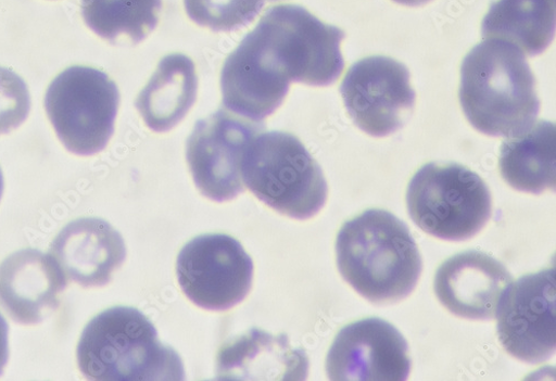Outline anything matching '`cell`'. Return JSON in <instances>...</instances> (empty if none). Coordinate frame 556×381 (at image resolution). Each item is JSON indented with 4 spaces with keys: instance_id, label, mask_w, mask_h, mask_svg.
I'll use <instances>...</instances> for the list:
<instances>
[{
    "instance_id": "6da1fadb",
    "label": "cell",
    "mask_w": 556,
    "mask_h": 381,
    "mask_svg": "<svg viewBox=\"0 0 556 381\" xmlns=\"http://www.w3.org/2000/svg\"><path fill=\"white\" fill-rule=\"evenodd\" d=\"M345 33L296 5L269 9L238 50L266 82L287 97L291 81L330 86L344 69Z\"/></svg>"
},
{
    "instance_id": "7a4b0ae2",
    "label": "cell",
    "mask_w": 556,
    "mask_h": 381,
    "mask_svg": "<svg viewBox=\"0 0 556 381\" xmlns=\"http://www.w3.org/2000/svg\"><path fill=\"white\" fill-rule=\"evenodd\" d=\"M459 102L470 124L492 137L528 132L540 113L535 79L525 53L502 39H485L460 68Z\"/></svg>"
},
{
    "instance_id": "3957f363",
    "label": "cell",
    "mask_w": 556,
    "mask_h": 381,
    "mask_svg": "<svg viewBox=\"0 0 556 381\" xmlns=\"http://www.w3.org/2000/svg\"><path fill=\"white\" fill-rule=\"evenodd\" d=\"M337 256L342 277L374 304L406 299L424 267L407 226L382 209H369L344 224L338 234Z\"/></svg>"
},
{
    "instance_id": "277c9868",
    "label": "cell",
    "mask_w": 556,
    "mask_h": 381,
    "mask_svg": "<svg viewBox=\"0 0 556 381\" xmlns=\"http://www.w3.org/2000/svg\"><path fill=\"white\" fill-rule=\"evenodd\" d=\"M77 361L89 380L185 379L179 355L164 346L150 319L131 307H113L92 318L81 333Z\"/></svg>"
},
{
    "instance_id": "5b68a950",
    "label": "cell",
    "mask_w": 556,
    "mask_h": 381,
    "mask_svg": "<svg viewBox=\"0 0 556 381\" xmlns=\"http://www.w3.org/2000/svg\"><path fill=\"white\" fill-rule=\"evenodd\" d=\"M241 173L251 192L282 215L308 219L327 203L326 177L292 134L269 131L253 138L244 152Z\"/></svg>"
},
{
    "instance_id": "8992f818",
    "label": "cell",
    "mask_w": 556,
    "mask_h": 381,
    "mask_svg": "<svg viewBox=\"0 0 556 381\" xmlns=\"http://www.w3.org/2000/svg\"><path fill=\"white\" fill-rule=\"evenodd\" d=\"M406 203L417 226L448 242L470 240L492 214L491 193L484 180L458 164L424 166L408 185Z\"/></svg>"
},
{
    "instance_id": "52a82bcc",
    "label": "cell",
    "mask_w": 556,
    "mask_h": 381,
    "mask_svg": "<svg viewBox=\"0 0 556 381\" xmlns=\"http://www.w3.org/2000/svg\"><path fill=\"white\" fill-rule=\"evenodd\" d=\"M119 100L116 84L105 73L74 66L51 84L45 109L66 150L91 156L104 151L113 136Z\"/></svg>"
},
{
    "instance_id": "ba28073f",
    "label": "cell",
    "mask_w": 556,
    "mask_h": 381,
    "mask_svg": "<svg viewBox=\"0 0 556 381\" xmlns=\"http://www.w3.org/2000/svg\"><path fill=\"white\" fill-rule=\"evenodd\" d=\"M176 272L181 291L192 303L224 312L249 295L254 265L236 238L213 233L199 236L184 246Z\"/></svg>"
},
{
    "instance_id": "9c48e42d",
    "label": "cell",
    "mask_w": 556,
    "mask_h": 381,
    "mask_svg": "<svg viewBox=\"0 0 556 381\" xmlns=\"http://www.w3.org/2000/svg\"><path fill=\"white\" fill-rule=\"evenodd\" d=\"M556 279L548 268L521 277L504 291L495 317L497 335L509 355L540 364L555 354Z\"/></svg>"
},
{
    "instance_id": "30bf717a",
    "label": "cell",
    "mask_w": 556,
    "mask_h": 381,
    "mask_svg": "<svg viewBox=\"0 0 556 381\" xmlns=\"http://www.w3.org/2000/svg\"><path fill=\"white\" fill-rule=\"evenodd\" d=\"M264 129L226 111L200 120L189 138L187 157L203 196L223 203L244 192L241 164L251 140Z\"/></svg>"
},
{
    "instance_id": "8fae6325",
    "label": "cell",
    "mask_w": 556,
    "mask_h": 381,
    "mask_svg": "<svg viewBox=\"0 0 556 381\" xmlns=\"http://www.w3.org/2000/svg\"><path fill=\"white\" fill-rule=\"evenodd\" d=\"M341 93L353 123L375 137L397 131L415 104L408 69L383 56L354 64L342 82Z\"/></svg>"
},
{
    "instance_id": "7c38bea8",
    "label": "cell",
    "mask_w": 556,
    "mask_h": 381,
    "mask_svg": "<svg viewBox=\"0 0 556 381\" xmlns=\"http://www.w3.org/2000/svg\"><path fill=\"white\" fill-rule=\"evenodd\" d=\"M327 371L336 381H404L410 371L408 345L388 321L363 319L339 332Z\"/></svg>"
},
{
    "instance_id": "4fadbf2b",
    "label": "cell",
    "mask_w": 556,
    "mask_h": 381,
    "mask_svg": "<svg viewBox=\"0 0 556 381\" xmlns=\"http://www.w3.org/2000/svg\"><path fill=\"white\" fill-rule=\"evenodd\" d=\"M514 277L492 256L471 251L446 261L438 270L434 290L453 315L471 320L495 318L501 296Z\"/></svg>"
},
{
    "instance_id": "5bb4252c",
    "label": "cell",
    "mask_w": 556,
    "mask_h": 381,
    "mask_svg": "<svg viewBox=\"0 0 556 381\" xmlns=\"http://www.w3.org/2000/svg\"><path fill=\"white\" fill-rule=\"evenodd\" d=\"M67 277L51 254L24 250L0 265V306L16 322L36 325L60 305Z\"/></svg>"
},
{
    "instance_id": "9a60e30c",
    "label": "cell",
    "mask_w": 556,
    "mask_h": 381,
    "mask_svg": "<svg viewBox=\"0 0 556 381\" xmlns=\"http://www.w3.org/2000/svg\"><path fill=\"white\" fill-rule=\"evenodd\" d=\"M65 276L83 288L108 284L126 258L121 233L108 221L81 218L68 224L51 246Z\"/></svg>"
},
{
    "instance_id": "2e32d148",
    "label": "cell",
    "mask_w": 556,
    "mask_h": 381,
    "mask_svg": "<svg viewBox=\"0 0 556 381\" xmlns=\"http://www.w3.org/2000/svg\"><path fill=\"white\" fill-rule=\"evenodd\" d=\"M307 372L304 351L292 348L286 335L260 329L223 346L217 358L218 380H305Z\"/></svg>"
},
{
    "instance_id": "e0dca14e",
    "label": "cell",
    "mask_w": 556,
    "mask_h": 381,
    "mask_svg": "<svg viewBox=\"0 0 556 381\" xmlns=\"http://www.w3.org/2000/svg\"><path fill=\"white\" fill-rule=\"evenodd\" d=\"M199 80L193 61L181 54L166 56L148 86L138 94L136 109L148 127L165 132L193 107Z\"/></svg>"
},
{
    "instance_id": "ac0fdd59",
    "label": "cell",
    "mask_w": 556,
    "mask_h": 381,
    "mask_svg": "<svg viewBox=\"0 0 556 381\" xmlns=\"http://www.w3.org/2000/svg\"><path fill=\"white\" fill-rule=\"evenodd\" d=\"M555 132L554 124L541 120L525 135L503 142L500 170L509 186L535 195L555 189Z\"/></svg>"
},
{
    "instance_id": "d6986e66",
    "label": "cell",
    "mask_w": 556,
    "mask_h": 381,
    "mask_svg": "<svg viewBox=\"0 0 556 381\" xmlns=\"http://www.w3.org/2000/svg\"><path fill=\"white\" fill-rule=\"evenodd\" d=\"M555 35V0H497L482 24L484 39L511 42L529 56L543 53Z\"/></svg>"
},
{
    "instance_id": "ffe728a7",
    "label": "cell",
    "mask_w": 556,
    "mask_h": 381,
    "mask_svg": "<svg viewBox=\"0 0 556 381\" xmlns=\"http://www.w3.org/2000/svg\"><path fill=\"white\" fill-rule=\"evenodd\" d=\"M162 0H81L86 25L102 38L116 43L122 37L144 40L157 26Z\"/></svg>"
},
{
    "instance_id": "44dd1931",
    "label": "cell",
    "mask_w": 556,
    "mask_h": 381,
    "mask_svg": "<svg viewBox=\"0 0 556 381\" xmlns=\"http://www.w3.org/2000/svg\"><path fill=\"white\" fill-rule=\"evenodd\" d=\"M265 0H184L190 18L214 31H235L251 24Z\"/></svg>"
},
{
    "instance_id": "7402d4cb",
    "label": "cell",
    "mask_w": 556,
    "mask_h": 381,
    "mask_svg": "<svg viewBox=\"0 0 556 381\" xmlns=\"http://www.w3.org/2000/svg\"><path fill=\"white\" fill-rule=\"evenodd\" d=\"M29 111L30 97L25 81L13 71L0 67V135L18 128Z\"/></svg>"
},
{
    "instance_id": "603a6c76",
    "label": "cell",
    "mask_w": 556,
    "mask_h": 381,
    "mask_svg": "<svg viewBox=\"0 0 556 381\" xmlns=\"http://www.w3.org/2000/svg\"><path fill=\"white\" fill-rule=\"evenodd\" d=\"M9 356V325L2 314H0V376L4 372Z\"/></svg>"
},
{
    "instance_id": "cb8c5ba5",
    "label": "cell",
    "mask_w": 556,
    "mask_h": 381,
    "mask_svg": "<svg viewBox=\"0 0 556 381\" xmlns=\"http://www.w3.org/2000/svg\"><path fill=\"white\" fill-rule=\"evenodd\" d=\"M394 2L405 7H420L431 2V0H394Z\"/></svg>"
},
{
    "instance_id": "d4e9b609",
    "label": "cell",
    "mask_w": 556,
    "mask_h": 381,
    "mask_svg": "<svg viewBox=\"0 0 556 381\" xmlns=\"http://www.w3.org/2000/svg\"><path fill=\"white\" fill-rule=\"evenodd\" d=\"M4 192V177L2 169H0V199H2Z\"/></svg>"
},
{
    "instance_id": "484cf974",
    "label": "cell",
    "mask_w": 556,
    "mask_h": 381,
    "mask_svg": "<svg viewBox=\"0 0 556 381\" xmlns=\"http://www.w3.org/2000/svg\"><path fill=\"white\" fill-rule=\"evenodd\" d=\"M269 2H274V0H269Z\"/></svg>"
}]
</instances>
